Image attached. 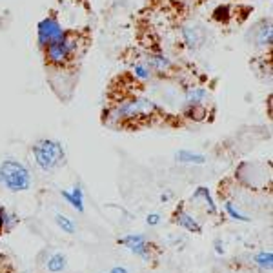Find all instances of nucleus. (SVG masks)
I'll list each match as a JSON object with an SVG mask.
<instances>
[{
    "label": "nucleus",
    "instance_id": "obj_1",
    "mask_svg": "<svg viewBox=\"0 0 273 273\" xmlns=\"http://www.w3.org/2000/svg\"><path fill=\"white\" fill-rule=\"evenodd\" d=\"M159 108L153 100L133 97V99L122 100L108 113V120L111 122H122V120H135V118H146L157 113Z\"/></svg>",
    "mask_w": 273,
    "mask_h": 273
},
{
    "label": "nucleus",
    "instance_id": "obj_2",
    "mask_svg": "<svg viewBox=\"0 0 273 273\" xmlns=\"http://www.w3.org/2000/svg\"><path fill=\"white\" fill-rule=\"evenodd\" d=\"M80 48V38L73 33H66V35L57 42H51L44 48L46 60L51 66H66L69 60L75 59V55L78 53Z\"/></svg>",
    "mask_w": 273,
    "mask_h": 273
},
{
    "label": "nucleus",
    "instance_id": "obj_3",
    "mask_svg": "<svg viewBox=\"0 0 273 273\" xmlns=\"http://www.w3.org/2000/svg\"><path fill=\"white\" fill-rule=\"evenodd\" d=\"M33 157H35L36 166L42 171H53L64 162L66 155H64V148L59 141L53 139H42L33 146Z\"/></svg>",
    "mask_w": 273,
    "mask_h": 273
},
{
    "label": "nucleus",
    "instance_id": "obj_4",
    "mask_svg": "<svg viewBox=\"0 0 273 273\" xmlns=\"http://www.w3.org/2000/svg\"><path fill=\"white\" fill-rule=\"evenodd\" d=\"M0 173H2V184L13 193L26 191L31 186L29 169L18 160H4L0 164Z\"/></svg>",
    "mask_w": 273,
    "mask_h": 273
},
{
    "label": "nucleus",
    "instance_id": "obj_5",
    "mask_svg": "<svg viewBox=\"0 0 273 273\" xmlns=\"http://www.w3.org/2000/svg\"><path fill=\"white\" fill-rule=\"evenodd\" d=\"M66 33L68 31L62 27L59 18L55 17L42 18L40 22H38V26H36V42H38V48L44 50L46 46L51 44V42L60 40Z\"/></svg>",
    "mask_w": 273,
    "mask_h": 273
},
{
    "label": "nucleus",
    "instance_id": "obj_6",
    "mask_svg": "<svg viewBox=\"0 0 273 273\" xmlns=\"http://www.w3.org/2000/svg\"><path fill=\"white\" fill-rule=\"evenodd\" d=\"M180 36L182 42L186 46L188 50H199L202 48L206 42V31L204 27L197 22H188L180 27Z\"/></svg>",
    "mask_w": 273,
    "mask_h": 273
},
{
    "label": "nucleus",
    "instance_id": "obj_7",
    "mask_svg": "<svg viewBox=\"0 0 273 273\" xmlns=\"http://www.w3.org/2000/svg\"><path fill=\"white\" fill-rule=\"evenodd\" d=\"M118 244L126 246L131 253L139 255V257H142L144 260L150 259V244L146 241V237L141 235V233H131V235L124 237V239L118 241Z\"/></svg>",
    "mask_w": 273,
    "mask_h": 273
},
{
    "label": "nucleus",
    "instance_id": "obj_8",
    "mask_svg": "<svg viewBox=\"0 0 273 273\" xmlns=\"http://www.w3.org/2000/svg\"><path fill=\"white\" fill-rule=\"evenodd\" d=\"M144 59L155 73H168L173 69V60L162 51H150Z\"/></svg>",
    "mask_w": 273,
    "mask_h": 273
},
{
    "label": "nucleus",
    "instance_id": "obj_9",
    "mask_svg": "<svg viewBox=\"0 0 273 273\" xmlns=\"http://www.w3.org/2000/svg\"><path fill=\"white\" fill-rule=\"evenodd\" d=\"M253 38L255 44L259 48H269L273 42V27H271V20H262V22L257 24L253 31Z\"/></svg>",
    "mask_w": 273,
    "mask_h": 273
},
{
    "label": "nucleus",
    "instance_id": "obj_10",
    "mask_svg": "<svg viewBox=\"0 0 273 273\" xmlns=\"http://www.w3.org/2000/svg\"><path fill=\"white\" fill-rule=\"evenodd\" d=\"M209 99V91L206 87L200 86H191L184 93V102H186L188 108H193V106H204V102Z\"/></svg>",
    "mask_w": 273,
    "mask_h": 273
},
{
    "label": "nucleus",
    "instance_id": "obj_11",
    "mask_svg": "<svg viewBox=\"0 0 273 273\" xmlns=\"http://www.w3.org/2000/svg\"><path fill=\"white\" fill-rule=\"evenodd\" d=\"M175 222H177L178 226L184 228V230H188V232H191V233L202 232V226L197 222V218L193 217V215L188 213V211H184V209H178L177 213H175Z\"/></svg>",
    "mask_w": 273,
    "mask_h": 273
},
{
    "label": "nucleus",
    "instance_id": "obj_12",
    "mask_svg": "<svg viewBox=\"0 0 273 273\" xmlns=\"http://www.w3.org/2000/svg\"><path fill=\"white\" fill-rule=\"evenodd\" d=\"M191 200H195V202L197 200H202L206 211H208L209 215H217V204H215V200H213V197H211V193H209L208 188H204V186L197 188V191L191 195Z\"/></svg>",
    "mask_w": 273,
    "mask_h": 273
},
{
    "label": "nucleus",
    "instance_id": "obj_13",
    "mask_svg": "<svg viewBox=\"0 0 273 273\" xmlns=\"http://www.w3.org/2000/svg\"><path fill=\"white\" fill-rule=\"evenodd\" d=\"M60 195L68 200V204H71L73 209H77L78 213H84V193L80 186H75L71 191H62Z\"/></svg>",
    "mask_w": 273,
    "mask_h": 273
},
{
    "label": "nucleus",
    "instance_id": "obj_14",
    "mask_svg": "<svg viewBox=\"0 0 273 273\" xmlns=\"http://www.w3.org/2000/svg\"><path fill=\"white\" fill-rule=\"evenodd\" d=\"M131 73H133V77H135L136 80H141V82H148V80H151V78L155 77V71L150 68V64L146 62L144 57H142V59H139L135 64H133Z\"/></svg>",
    "mask_w": 273,
    "mask_h": 273
},
{
    "label": "nucleus",
    "instance_id": "obj_15",
    "mask_svg": "<svg viewBox=\"0 0 273 273\" xmlns=\"http://www.w3.org/2000/svg\"><path fill=\"white\" fill-rule=\"evenodd\" d=\"M175 159L182 164H195V166H202V164H206L204 155L193 153V151H188V150L177 151V153H175Z\"/></svg>",
    "mask_w": 273,
    "mask_h": 273
},
{
    "label": "nucleus",
    "instance_id": "obj_16",
    "mask_svg": "<svg viewBox=\"0 0 273 273\" xmlns=\"http://www.w3.org/2000/svg\"><path fill=\"white\" fill-rule=\"evenodd\" d=\"M66 266H68V262H66V257H64L62 253H53L50 257V260H48V269H50L51 273L64 271Z\"/></svg>",
    "mask_w": 273,
    "mask_h": 273
},
{
    "label": "nucleus",
    "instance_id": "obj_17",
    "mask_svg": "<svg viewBox=\"0 0 273 273\" xmlns=\"http://www.w3.org/2000/svg\"><path fill=\"white\" fill-rule=\"evenodd\" d=\"M55 220H57V224H59V228L64 233H69V235L75 233V222H73L69 217H66V215L62 213H57L55 215Z\"/></svg>",
    "mask_w": 273,
    "mask_h": 273
},
{
    "label": "nucleus",
    "instance_id": "obj_18",
    "mask_svg": "<svg viewBox=\"0 0 273 273\" xmlns=\"http://www.w3.org/2000/svg\"><path fill=\"white\" fill-rule=\"evenodd\" d=\"M255 262L260 269H271L273 266V253L271 251H260L257 257H255Z\"/></svg>",
    "mask_w": 273,
    "mask_h": 273
},
{
    "label": "nucleus",
    "instance_id": "obj_19",
    "mask_svg": "<svg viewBox=\"0 0 273 273\" xmlns=\"http://www.w3.org/2000/svg\"><path fill=\"white\" fill-rule=\"evenodd\" d=\"M224 209H226V213L230 215L233 220H239V222H250V218L246 217V215H242L241 211L233 206V202H226V204H224Z\"/></svg>",
    "mask_w": 273,
    "mask_h": 273
},
{
    "label": "nucleus",
    "instance_id": "obj_20",
    "mask_svg": "<svg viewBox=\"0 0 273 273\" xmlns=\"http://www.w3.org/2000/svg\"><path fill=\"white\" fill-rule=\"evenodd\" d=\"M146 222L150 224V226H157V224L160 222V215H159V213H151V215H148V218H146Z\"/></svg>",
    "mask_w": 273,
    "mask_h": 273
},
{
    "label": "nucleus",
    "instance_id": "obj_21",
    "mask_svg": "<svg viewBox=\"0 0 273 273\" xmlns=\"http://www.w3.org/2000/svg\"><path fill=\"white\" fill-rule=\"evenodd\" d=\"M6 215H8V211L4 208H0V233H2V230L6 226Z\"/></svg>",
    "mask_w": 273,
    "mask_h": 273
},
{
    "label": "nucleus",
    "instance_id": "obj_22",
    "mask_svg": "<svg viewBox=\"0 0 273 273\" xmlns=\"http://www.w3.org/2000/svg\"><path fill=\"white\" fill-rule=\"evenodd\" d=\"M215 251H217L218 255L224 253V244L220 242V239H217V241H215Z\"/></svg>",
    "mask_w": 273,
    "mask_h": 273
},
{
    "label": "nucleus",
    "instance_id": "obj_23",
    "mask_svg": "<svg viewBox=\"0 0 273 273\" xmlns=\"http://www.w3.org/2000/svg\"><path fill=\"white\" fill-rule=\"evenodd\" d=\"M109 273H129L126 268H122V266H117V268H113Z\"/></svg>",
    "mask_w": 273,
    "mask_h": 273
},
{
    "label": "nucleus",
    "instance_id": "obj_24",
    "mask_svg": "<svg viewBox=\"0 0 273 273\" xmlns=\"http://www.w3.org/2000/svg\"><path fill=\"white\" fill-rule=\"evenodd\" d=\"M0 182H2V173H0Z\"/></svg>",
    "mask_w": 273,
    "mask_h": 273
}]
</instances>
